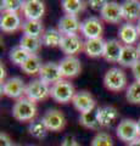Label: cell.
<instances>
[{
	"label": "cell",
	"instance_id": "cell-15",
	"mask_svg": "<svg viewBox=\"0 0 140 146\" xmlns=\"http://www.w3.org/2000/svg\"><path fill=\"white\" fill-rule=\"evenodd\" d=\"M80 26H82V22L78 20L77 16L64 15L58 20L57 29L61 32L62 35H72L78 34V32H80Z\"/></svg>",
	"mask_w": 140,
	"mask_h": 146
},
{
	"label": "cell",
	"instance_id": "cell-27",
	"mask_svg": "<svg viewBox=\"0 0 140 146\" xmlns=\"http://www.w3.org/2000/svg\"><path fill=\"white\" fill-rule=\"evenodd\" d=\"M79 122L84 128L87 129H92V130H99L100 129V124L98 121V116H96V110L90 112H85V113H80L79 117Z\"/></svg>",
	"mask_w": 140,
	"mask_h": 146
},
{
	"label": "cell",
	"instance_id": "cell-40",
	"mask_svg": "<svg viewBox=\"0 0 140 146\" xmlns=\"http://www.w3.org/2000/svg\"><path fill=\"white\" fill-rule=\"evenodd\" d=\"M135 26H137V29H138V33H139V36H140V20L137 22V25H135Z\"/></svg>",
	"mask_w": 140,
	"mask_h": 146
},
{
	"label": "cell",
	"instance_id": "cell-1",
	"mask_svg": "<svg viewBox=\"0 0 140 146\" xmlns=\"http://www.w3.org/2000/svg\"><path fill=\"white\" fill-rule=\"evenodd\" d=\"M37 104L28 98H21L16 100L15 105L12 107V116L16 121L20 122H29L33 121L37 116Z\"/></svg>",
	"mask_w": 140,
	"mask_h": 146
},
{
	"label": "cell",
	"instance_id": "cell-28",
	"mask_svg": "<svg viewBox=\"0 0 140 146\" xmlns=\"http://www.w3.org/2000/svg\"><path fill=\"white\" fill-rule=\"evenodd\" d=\"M61 6L66 15H71V16L79 15L85 9L84 3L80 1V0H64L61 3Z\"/></svg>",
	"mask_w": 140,
	"mask_h": 146
},
{
	"label": "cell",
	"instance_id": "cell-4",
	"mask_svg": "<svg viewBox=\"0 0 140 146\" xmlns=\"http://www.w3.org/2000/svg\"><path fill=\"white\" fill-rule=\"evenodd\" d=\"M50 89H51L50 85L44 83L42 79L37 78V79L31 80L27 84L25 96L34 102H39L50 96Z\"/></svg>",
	"mask_w": 140,
	"mask_h": 146
},
{
	"label": "cell",
	"instance_id": "cell-29",
	"mask_svg": "<svg viewBox=\"0 0 140 146\" xmlns=\"http://www.w3.org/2000/svg\"><path fill=\"white\" fill-rule=\"evenodd\" d=\"M29 56H31V54L27 52L25 49H22L20 45L12 48L10 50V52H9V58H10V61H12V63L19 65V66L23 65V63L28 60Z\"/></svg>",
	"mask_w": 140,
	"mask_h": 146
},
{
	"label": "cell",
	"instance_id": "cell-20",
	"mask_svg": "<svg viewBox=\"0 0 140 146\" xmlns=\"http://www.w3.org/2000/svg\"><path fill=\"white\" fill-rule=\"evenodd\" d=\"M123 20L132 23L133 21L140 20V1L137 0H125L121 4Z\"/></svg>",
	"mask_w": 140,
	"mask_h": 146
},
{
	"label": "cell",
	"instance_id": "cell-13",
	"mask_svg": "<svg viewBox=\"0 0 140 146\" xmlns=\"http://www.w3.org/2000/svg\"><path fill=\"white\" fill-rule=\"evenodd\" d=\"M22 13L26 20L40 21L45 13V5L40 0H27L22 7Z\"/></svg>",
	"mask_w": 140,
	"mask_h": 146
},
{
	"label": "cell",
	"instance_id": "cell-14",
	"mask_svg": "<svg viewBox=\"0 0 140 146\" xmlns=\"http://www.w3.org/2000/svg\"><path fill=\"white\" fill-rule=\"evenodd\" d=\"M101 18L107 23L117 25L123 20V13H122V6L121 4L116 1H107L105 7L100 12Z\"/></svg>",
	"mask_w": 140,
	"mask_h": 146
},
{
	"label": "cell",
	"instance_id": "cell-10",
	"mask_svg": "<svg viewBox=\"0 0 140 146\" xmlns=\"http://www.w3.org/2000/svg\"><path fill=\"white\" fill-rule=\"evenodd\" d=\"M72 104H73L74 108L77 111H79L80 113L94 111V108L96 106L95 99H94L93 95L87 90L77 91L73 100H72Z\"/></svg>",
	"mask_w": 140,
	"mask_h": 146
},
{
	"label": "cell",
	"instance_id": "cell-35",
	"mask_svg": "<svg viewBox=\"0 0 140 146\" xmlns=\"http://www.w3.org/2000/svg\"><path fill=\"white\" fill-rule=\"evenodd\" d=\"M0 146H15L12 143V140L10 139V136L5 133L0 134Z\"/></svg>",
	"mask_w": 140,
	"mask_h": 146
},
{
	"label": "cell",
	"instance_id": "cell-31",
	"mask_svg": "<svg viewBox=\"0 0 140 146\" xmlns=\"http://www.w3.org/2000/svg\"><path fill=\"white\" fill-rule=\"evenodd\" d=\"M125 99L130 104L134 105L140 104V82L135 80L134 83H132L128 86L127 91H125Z\"/></svg>",
	"mask_w": 140,
	"mask_h": 146
},
{
	"label": "cell",
	"instance_id": "cell-32",
	"mask_svg": "<svg viewBox=\"0 0 140 146\" xmlns=\"http://www.w3.org/2000/svg\"><path fill=\"white\" fill-rule=\"evenodd\" d=\"M90 146H113V140L106 131H99L93 138Z\"/></svg>",
	"mask_w": 140,
	"mask_h": 146
},
{
	"label": "cell",
	"instance_id": "cell-22",
	"mask_svg": "<svg viewBox=\"0 0 140 146\" xmlns=\"http://www.w3.org/2000/svg\"><path fill=\"white\" fill-rule=\"evenodd\" d=\"M105 45L106 40H104L102 38L98 39H88L84 42V51L89 57H100L104 56V51H105Z\"/></svg>",
	"mask_w": 140,
	"mask_h": 146
},
{
	"label": "cell",
	"instance_id": "cell-41",
	"mask_svg": "<svg viewBox=\"0 0 140 146\" xmlns=\"http://www.w3.org/2000/svg\"><path fill=\"white\" fill-rule=\"evenodd\" d=\"M137 125H138V133H139V136H140V118L137 121Z\"/></svg>",
	"mask_w": 140,
	"mask_h": 146
},
{
	"label": "cell",
	"instance_id": "cell-3",
	"mask_svg": "<svg viewBox=\"0 0 140 146\" xmlns=\"http://www.w3.org/2000/svg\"><path fill=\"white\" fill-rule=\"evenodd\" d=\"M76 93L77 91L74 90L73 84L67 79H62L60 82H57V83L51 85V89H50V96L56 102H60V104L72 102Z\"/></svg>",
	"mask_w": 140,
	"mask_h": 146
},
{
	"label": "cell",
	"instance_id": "cell-12",
	"mask_svg": "<svg viewBox=\"0 0 140 146\" xmlns=\"http://www.w3.org/2000/svg\"><path fill=\"white\" fill-rule=\"evenodd\" d=\"M64 78H74L82 71V63L76 56H66L58 62Z\"/></svg>",
	"mask_w": 140,
	"mask_h": 146
},
{
	"label": "cell",
	"instance_id": "cell-38",
	"mask_svg": "<svg viewBox=\"0 0 140 146\" xmlns=\"http://www.w3.org/2000/svg\"><path fill=\"white\" fill-rule=\"evenodd\" d=\"M0 72H1V74H0V80H1V84L5 82V77H6V73H5V67L1 63V66H0Z\"/></svg>",
	"mask_w": 140,
	"mask_h": 146
},
{
	"label": "cell",
	"instance_id": "cell-8",
	"mask_svg": "<svg viewBox=\"0 0 140 146\" xmlns=\"http://www.w3.org/2000/svg\"><path fill=\"white\" fill-rule=\"evenodd\" d=\"M49 131H61L66 125V117L60 110L51 108L44 113L42 118Z\"/></svg>",
	"mask_w": 140,
	"mask_h": 146
},
{
	"label": "cell",
	"instance_id": "cell-9",
	"mask_svg": "<svg viewBox=\"0 0 140 146\" xmlns=\"http://www.w3.org/2000/svg\"><path fill=\"white\" fill-rule=\"evenodd\" d=\"M39 79H42L44 83H46L49 85H54L57 82L64 79L58 63L56 62L43 63L42 68H40V72H39Z\"/></svg>",
	"mask_w": 140,
	"mask_h": 146
},
{
	"label": "cell",
	"instance_id": "cell-6",
	"mask_svg": "<svg viewBox=\"0 0 140 146\" xmlns=\"http://www.w3.org/2000/svg\"><path fill=\"white\" fill-rule=\"evenodd\" d=\"M26 84L20 77H11L1 84V93L10 99L19 100L26 94Z\"/></svg>",
	"mask_w": 140,
	"mask_h": 146
},
{
	"label": "cell",
	"instance_id": "cell-2",
	"mask_svg": "<svg viewBox=\"0 0 140 146\" xmlns=\"http://www.w3.org/2000/svg\"><path fill=\"white\" fill-rule=\"evenodd\" d=\"M128 83V77L125 72L118 67H112L104 76V85L111 91L123 90Z\"/></svg>",
	"mask_w": 140,
	"mask_h": 146
},
{
	"label": "cell",
	"instance_id": "cell-5",
	"mask_svg": "<svg viewBox=\"0 0 140 146\" xmlns=\"http://www.w3.org/2000/svg\"><path fill=\"white\" fill-rule=\"evenodd\" d=\"M116 134L119 140L124 141V143H127V144L135 141L139 138L137 121L129 119V118L122 119L116 128Z\"/></svg>",
	"mask_w": 140,
	"mask_h": 146
},
{
	"label": "cell",
	"instance_id": "cell-33",
	"mask_svg": "<svg viewBox=\"0 0 140 146\" xmlns=\"http://www.w3.org/2000/svg\"><path fill=\"white\" fill-rule=\"evenodd\" d=\"M25 1L22 0H4L1 3V10L3 12H19L22 11Z\"/></svg>",
	"mask_w": 140,
	"mask_h": 146
},
{
	"label": "cell",
	"instance_id": "cell-42",
	"mask_svg": "<svg viewBox=\"0 0 140 146\" xmlns=\"http://www.w3.org/2000/svg\"><path fill=\"white\" fill-rule=\"evenodd\" d=\"M137 49H138V52H139V56H140V42H139L138 45H137Z\"/></svg>",
	"mask_w": 140,
	"mask_h": 146
},
{
	"label": "cell",
	"instance_id": "cell-17",
	"mask_svg": "<svg viewBox=\"0 0 140 146\" xmlns=\"http://www.w3.org/2000/svg\"><path fill=\"white\" fill-rule=\"evenodd\" d=\"M139 33L137 26L130 23V22H124L121 25L118 29V40L124 45H133L138 42Z\"/></svg>",
	"mask_w": 140,
	"mask_h": 146
},
{
	"label": "cell",
	"instance_id": "cell-18",
	"mask_svg": "<svg viewBox=\"0 0 140 146\" xmlns=\"http://www.w3.org/2000/svg\"><path fill=\"white\" fill-rule=\"evenodd\" d=\"M96 116L101 128L111 127L118 118V110L113 106H102L96 108Z\"/></svg>",
	"mask_w": 140,
	"mask_h": 146
},
{
	"label": "cell",
	"instance_id": "cell-11",
	"mask_svg": "<svg viewBox=\"0 0 140 146\" xmlns=\"http://www.w3.org/2000/svg\"><path fill=\"white\" fill-rule=\"evenodd\" d=\"M60 49L62 52L66 54V56H76V54L80 52L84 49V42L78 34L64 35Z\"/></svg>",
	"mask_w": 140,
	"mask_h": 146
},
{
	"label": "cell",
	"instance_id": "cell-25",
	"mask_svg": "<svg viewBox=\"0 0 140 146\" xmlns=\"http://www.w3.org/2000/svg\"><path fill=\"white\" fill-rule=\"evenodd\" d=\"M20 46L31 55H37V52L42 48V39L29 35H22L20 39Z\"/></svg>",
	"mask_w": 140,
	"mask_h": 146
},
{
	"label": "cell",
	"instance_id": "cell-37",
	"mask_svg": "<svg viewBox=\"0 0 140 146\" xmlns=\"http://www.w3.org/2000/svg\"><path fill=\"white\" fill-rule=\"evenodd\" d=\"M132 72H133V76L137 82H140V60L135 63L132 68Z\"/></svg>",
	"mask_w": 140,
	"mask_h": 146
},
{
	"label": "cell",
	"instance_id": "cell-34",
	"mask_svg": "<svg viewBox=\"0 0 140 146\" xmlns=\"http://www.w3.org/2000/svg\"><path fill=\"white\" fill-rule=\"evenodd\" d=\"M106 4H107V1H105V0H92V1H89V5L93 10L100 11V12L102 11V9L105 7Z\"/></svg>",
	"mask_w": 140,
	"mask_h": 146
},
{
	"label": "cell",
	"instance_id": "cell-24",
	"mask_svg": "<svg viewBox=\"0 0 140 146\" xmlns=\"http://www.w3.org/2000/svg\"><path fill=\"white\" fill-rule=\"evenodd\" d=\"M21 29L23 32V35L34 36V38H42V35L45 32L42 21H31V20H25Z\"/></svg>",
	"mask_w": 140,
	"mask_h": 146
},
{
	"label": "cell",
	"instance_id": "cell-26",
	"mask_svg": "<svg viewBox=\"0 0 140 146\" xmlns=\"http://www.w3.org/2000/svg\"><path fill=\"white\" fill-rule=\"evenodd\" d=\"M42 66H43V63L38 55H31L28 57V60L21 66V70L23 71L26 74L34 76V74H39Z\"/></svg>",
	"mask_w": 140,
	"mask_h": 146
},
{
	"label": "cell",
	"instance_id": "cell-21",
	"mask_svg": "<svg viewBox=\"0 0 140 146\" xmlns=\"http://www.w3.org/2000/svg\"><path fill=\"white\" fill-rule=\"evenodd\" d=\"M139 60H140V56H139L137 46H134V45H123V50H122V54L118 61V63L122 67L133 68V66Z\"/></svg>",
	"mask_w": 140,
	"mask_h": 146
},
{
	"label": "cell",
	"instance_id": "cell-39",
	"mask_svg": "<svg viewBox=\"0 0 140 146\" xmlns=\"http://www.w3.org/2000/svg\"><path fill=\"white\" fill-rule=\"evenodd\" d=\"M127 146H140V136L135 141H133V143H129Z\"/></svg>",
	"mask_w": 140,
	"mask_h": 146
},
{
	"label": "cell",
	"instance_id": "cell-23",
	"mask_svg": "<svg viewBox=\"0 0 140 146\" xmlns=\"http://www.w3.org/2000/svg\"><path fill=\"white\" fill-rule=\"evenodd\" d=\"M62 38L64 35L61 34V32L57 28H48L45 29L44 34L42 35V44L45 45V46L49 48H60V44L62 42Z\"/></svg>",
	"mask_w": 140,
	"mask_h": 146
},
{
	"label": "cell",
	"instance_id": "cell-36",
	"mask_svg": "<svg viewBox=\"0 0 140 146\" xmlns=\"http://www.w3.org/2000/svg\"><path fill=\"white\" fill-rule=\"evenodd\" d=\"M60 146H79V144H78V141L73 138V136L68 135V136H66V138L64 139V141H62V144Z\"/></svg>",
	"mask_w": 140,
	"mask_h": 146
},
{
	"label": "cell",
	"instance_id": "cell-7",
	"mask_svg": "<svg viewBox=\"0 0 140 146\" xmlns=\"http://www.w3.org/2000/svg\"><path fill=\"white\" fill-rule=\"evenodd\" d=\"M102 32H104V25L102 21L96 16H90L87 17L84 21H82L80 26V33L83 34L85 39H98L102 38Z\"/></svg>",
	"mask_w": 140,
	"mask_h": 146
},
{
	"label": "cell",
	"instance_id": "cell-19",
	"mask_svg": "<svg viewBox=\"0 0 140 146\" xmlns=\"http://www.w3.org/2000/svg\"><path fill=\"white\" fill-rule=\"evenodd\" d=\"M122 50H123V44H122L118 39H110L106 40L105 45V51H104V58L108 62H118Z\"/></svg>",
	"mask_w": 140,
	"mask_h": 146
},
{
	"label": "cell",
	"instance_id": "cell-30",
	"mask_svg": "<svg viewBox=\"0 0 140 146\" xmlns=\"http://www.w3.org/2000/svg\"><path fill=\"white\" fill-rule=\"evenodd\" d=\"M28 131L29 134L35 139H44L48 134V128L45 127L42 119L39 121H32L28 125Z\"/></svg>",
	"mask_w": 140,
	"mask_h": 146
},
{
	"label": "cell",
	"instance_id": "cell-16",
	"mask_svg": "<svg viewBox=\"0 0 140 146\" xmlns=\"http://www.w3.org/2000/svg\"><path fill=\"white\" fill-rule=\"evenodd\" d=\"M22 20L19 12H3L0 17V28L6 33H13L22 27Z\"/></svg>",
	"mask_w": 140,
	"mask_h": 146
}]
</instances>
